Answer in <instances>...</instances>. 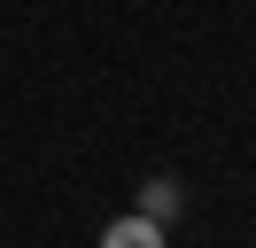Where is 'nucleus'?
<instances>
[{"label":"nucleus","instance_id":"1","mask_svg":"<svg viewBox=\"0 0 256 248\" xmlns=\"http://www.w3.org/2000/svg\"><path fill=\"white\" fill-rule=\"evenodd\" d=\"M171 232L156 225V217H140V210H124V217H109L101 225V248H163Z\"/></svg>","mask_w":256,"mask_h":248},{"label":"nucleus","instance_id":"2","mask_svg":"<svg viewBox=\"0 0 256 248\" xmlns=\"http://www.w3.org/2000/svg\"><path fill=\"white\" fill-rule=\"evenodd\" d=\"M140 217H156L163 232H171V217L186 210V194H178V178H140V202H132Z\"/></svg>","mask_w":256,"mask_h":248}]
</instances>
